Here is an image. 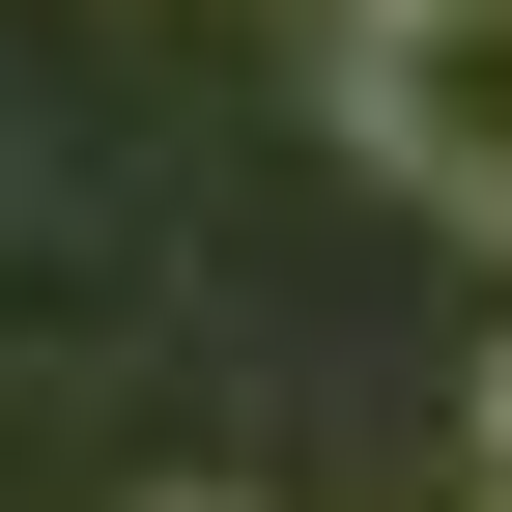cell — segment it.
<instances>
[{"label":"cell","instance_id":"cell-1","mask_svg":"<svg viewBox=\"0 0 512 512\" xmlns=\"http://www.w3.org/2000/svg\"><path fill=\"white\" fill-rule=\"evenodd\" d=\"M342 143L427 228H512V0H342Z\"/></svg>","mask_w":512,"mask_h":512},{"label":"cell","instance_id":"cell-2","mask_svg":"<svg viewBox=\"0 0 512 512\" xmlns=\"http://www.w3.org/2000/svg\"><path fill=\"white\" fill-rule=\"evenodd\" d=\"M484 484H512V370H484Z\"/></svg>","mask_w":512,"mask_h":512},{"label":"cell","instance_id":"cell-3","mask_svg":"<svg viewBox=\"0 0 512 512\" xmlns=\"http://www.w3.org/2000/svg\"><path fill=\"white\" fill-rule=\"evenodd\" d=\"M171 512H228V484H171Z\"/></svg>","mask_w":512,"mask_h":512},{"label":"cell","instance_id":"cell-4","mask_svg":"<svg viewBox=\"0 0 512 512\" xmlns=\"http://www.w3.org/2000/svg\"><path fill=\"white\" fill-rule=\"evenodd\" d=\"M484 512H512V484H484Z\"/></svg>","mask_w":512,"mask_h":512}]
</instances>
